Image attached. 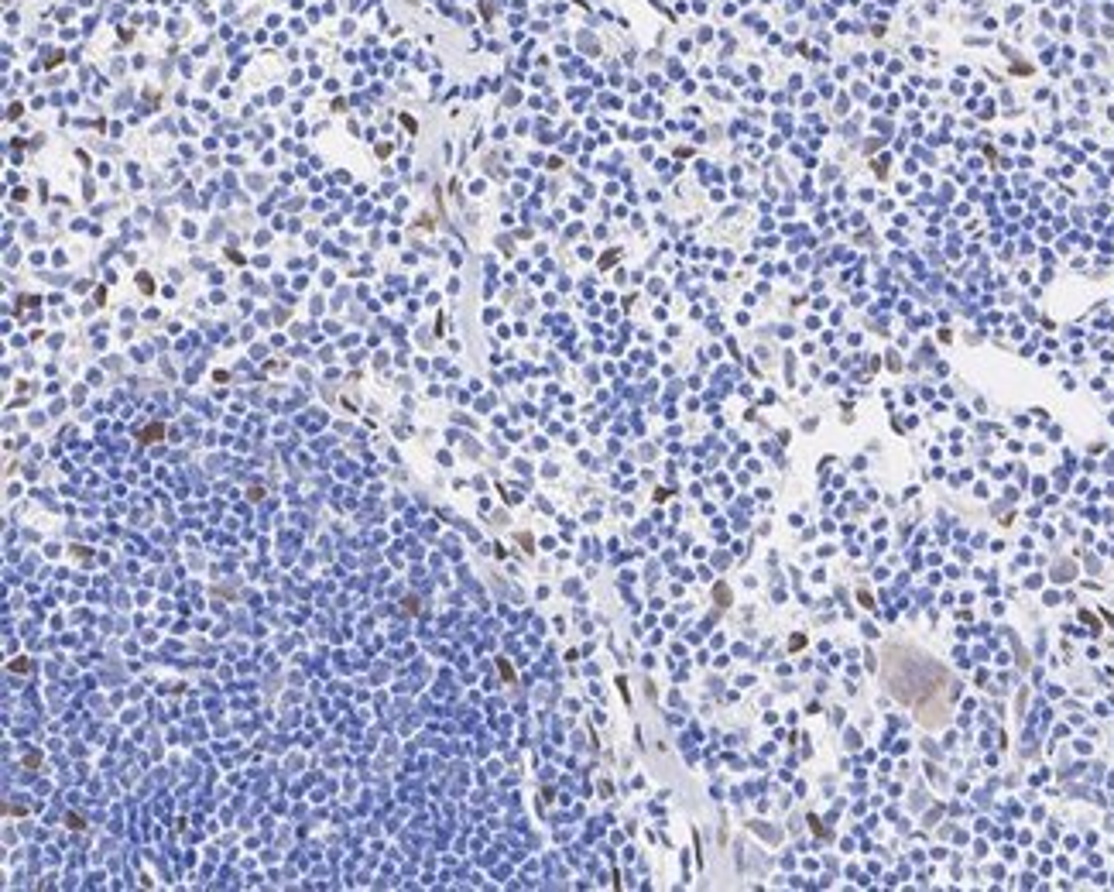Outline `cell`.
Returning a JSON list of instances; mask_svg holds the SVG:
<instances>
[{"instance_id": "7a4b0ae2", "label": "cell", "mask_w": 1114, "mask_h": 892, "mask_svg": "<svg viewBox=\"0 0 1114 892\" xmlns=\"http://www.w3.org/2000/svg\"><path fill=\"white\" fill-rule=\"evenodd\" d=\"M727 597H731V594H727V587H724V584H717V601H720V604H727Z\"/></svg>"}, {"instance_id": "6da1fadb", "label": "cell", "mask_w": 1114, "mask_h": 892, "mask_svg": "<svg viewBox=\"0 0 1114 892\" xmlns=\"http://www.w3.org/2000/svg\"><path fill=\"white\" fill-rule=\"evenodd\" d=\"M881 673H885L888 694L899 700V704L909 707L919 721L923 724H940L943 721L940 714H936L933 700L926 697V687H957L947 669L929 663L926 656H919V652L909 649V645H888Z\"/></svg>"}]
</instances>
